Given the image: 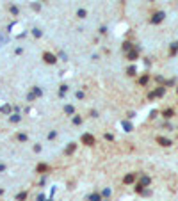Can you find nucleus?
<instances>
[{"instance_id": "3", "label": "nucleus", "mask_w": 178, "mask_h": 201, "mask_svg": "<svg viewBox=\"0 0 178 201\" xmlns=\"http://www.w3.org/2000/svg\"><path fill=\"white\" fill-rule=\"evenodd\" d=\"M166 93V87H159L157 91H153V93H150V98H155V96H162Z\"/></svg>"}, {"instance_id": "20", "label": "nucleus", "mask_w": 178, "mask_h": 201, "mask_svg": "<svg viewBox=\"0 0 178 201\" xmlns=\"http://www.w3.org/2000/svg\"><path fill=\"white\" fill-rule=\"evenodd\" d=\"M0 194H2V189H0Z\"/></svg>"}, {"instance_id": "16", "label": "nucleus", "mask_w": 178, "mask_h": 201, "mask_svg": "<svg viewBox=\"0 0 178 201\" xmlns=\"http://www.w3.org/2000/svg\"><path fill=\"white\" fill-rule=\"evenodd\" d=\"M64 110H66L68 114H71V112H73V107H70V105H68V107H64Z\"/></svg>"}, {"instance_id": "2", "label": "nucleus", "mask_w": 178, "mask_h": 201, "mask_svg": "<svg viewBox=\"0 0 178 201\" xmlns=\"http://www.w3.org/2000/svg\"><path fill=\"white\" fill-rule=\"evenodd\" d=\"M164 16H166L164 13H155L153 18H151V23H160V21L164 20Z\"/></svg>"}, {"instance_id": "11", "label": "nucleus", "mask_w": 178, "mask_h": 201, "mask_svg": "<svg viewBox=\"0 0 178 201\" xmlns=\"http://www.w3.org/2000/svg\"><path fill=\"white\" fill-rule=\"evenodd\" d=\"M176 50H178V43H173V44H171V55H174Z\"/></svg>"}, {"instance_id": "6", "label": "nucleus", "mask_w": 178, "mask_h": 201, "mask_svg": "<svg viewBox=\"0 0 178 201\" xmlns=\"http://www.w3.org/2000/svg\"><path fill=\"white\" fill-rule=\"evenodd\" d=\"M126 57H128V61H136L137 59V50H130Z\"/></svg>"}, {"instance_id": "14", "label": "nucleus", "mask_w": 178, "mask_h": 201, "mask_svg": "<svg viewBox=\"0 0 178 201\" xmlns=\"http://www.w3.org/2000/svg\"><path fill=\"white\" fill-rule=\"evenodd\" d=\"M89 199H91V201H100V196H98V194H93Z\"/></svg>"}, {"instance_id": "17", "label": "nucleus", "mask_w": 178, "mask_h": 201, "mask_svg": "<svg viewBox=\"0 0 178 201\" xmlns=\"http://www.w3.org/2000/svg\"><path fill=\"white\" fill-rule=\"evenodd\" d=\"M77 14H78V16H80V18H85V11H84V9H80V11H78V13H77Z\"/></svg>"}, {"instance_id": "10", "label": "nucleus", "mask_w": 178, "mask_h": 201, "mask_svg": "<svg viewBox=\"0 0 178 201\" xmlns=\"http://www.w3.org/2000/svg\"><path fill=\"white\" fill-rule=\"evenodd\" d=\"M44 171H48V166L47 164H39L37 166V173H44Z\"/></svg>"}, {"instance_id": "18", "label": "nucleus", "mask_w": 178, "mask_h": 201, "mask_svg": "<svg viewBox=\"0 0 178 201\" xmlns=\"http://www.w3.org/2000/svg\"><path fill=\"white\" fill-rule=\"evenodd\" d=\"M128 75H136V68H134V66H132V68H128Z\"/></svg>"}, {"instance_id": "21", "label": "nucleus", "mask_w": 178, "mask_h": 201, "mask_svg": "<svg viewBox=\"0 0 178 201\" xmlns=\"http://www.w3.org/2000/svg\"><path fill=\"white\" fill-rule=\"evenodd\" d=\"M176 91H178V87H176Z\"/></svg>"}, {"instance_id": "5", "label": "nucleus", "mask_w": 178, "mask_h": 201, "mask_svg": "<svg viewBox=\"0 0 178 201\" xmlns=\"http://www.w3.org/2000/svg\"><path fill=\"white\" fill-rule=\"evenodd\" d=\"M157 142L160 146H171V141L169 139H164V137H157Z\"/></svg>"}, {"instance_id": "1", "label": "nucleus", "mask_w": 178, "mask_h": 201, "mask_svg": "<svg viewBox=\"0 0 178 201\" xmlns=\"http://www.w3.org/2000/svg\"><path fill=\"white\" fill-rule=\"evenodd\" d=\"M82 142H84L85 146H93V144H95V137L89 135V133H84V135H82Z\"/></svg>"}, {"instance_id": "19", "label": "nucleus", "mask_w": 178, "mask_h": 201, "mask_svg": "<svg viewBox=\"0 0 178 201\" xmlns=\"http://www.w3.org/2000/svg\"><path fill=\"white\" fill-rule=\"evenodd\" d=\"M139 82H141V84H146V82H148V77H146V75H144V77H141V80H139Z\"/></svg>"}, {"instance_id": "8", "label": "nucleus", "mask_w": 178, "mask_h": 201, "mask_svg": "<svg viewBox=\"0 0 178 201\" xmlns=\"http://www.w3.org/2000/svg\"><path fill=\"white\" fill-rule=\"evenodd\" d=\"M139 185H143V187L150 185V178H148V176H143V178H141V182H139Z\"/></svg>"}, {"instance_id": "15", "label": "nucleus", "mask_w": 178, "mask_h": 201, "mask_svg": "<svg viewBox=\"0 0 178 201\" xmlns=\"http://www.w3.org/2000/svg\"><path fill=\"white\" fill-rule=\"evenodd\" d=\"M123 48H125V50H126V52H128V50H130V48H132V43H125V44H123Z\"/></svg>"}, {"instance_id": "9", "label": "nucleus", "mask_w": 178, "mask_h": 201, "mask_svg": "<svg viewBox=\"0 0 178 201\" xmlns=\"http://www.w3.org/2000/svg\"><path fill=\"white\" fill-rule=\"evenodd\" d=\"M73 151H75V142H71L68 148H66V155H71Z\"/></svg>"}, {"instance_id": "7", "label": "nucleus", "mask_w": 178, "mask_h": 201, "mask_svg": "<svg viewBox=\"0 0 178 201\" xmlns=\"http://www.w3.org/2000/svg\"><path fill=\"white\" fill-rule=\"evenodd\" d=\"M134 180H136V174H126V176H125V180H123V182H125V183H132Z\"/></svg>"}, {"instance_id": "13", "label": "nucleus", "mask_w": 178, "mask_h": 201, "mask_svg": "<svg viewBox=\"0 0 178 201\" xmlns=\"http://www.w3.org/2000/svg\"><path fill=\"white\" fill-rule=\"evenodd\" d=\"M164 116H166V118H171V116H173V110H171V109L164 110Z\"/></svg>"}, {"instance_id": "12", "label": "nucleus", "mask_w": 178, "mask_h": 201, "mask_svg": "<svg viewBox=\"0 0 178 201\" xmlns=\"http://www.w3.org/2000/svg\"><path fill=\"white\" fill-rule=\"evenodd\" d=\"M25 197H27V194H25V192H20V194L16 196V199H18V201H23Z\"/></svg>"}, {"instance_id": "4", "label": "nucleus", "mask_w": 178, "mask_h": 201, "mask_svg": "<svg viewBox=\"0 0 178 201\" xmlns=\"http://www.w3.org/2000/svg\"><path fill=\"white\" fill-rule=\"evenodd\" d=\"M43 57H44V62H48V64H54V62L57 61V59H55V55H52V54H48V52L44 54Z\"/></svg>"}]
</instances>
